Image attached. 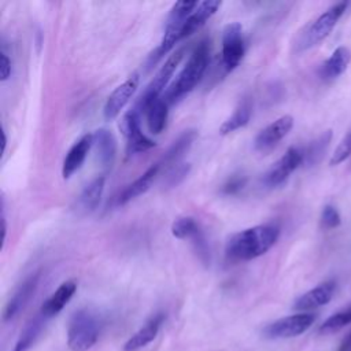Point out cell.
Masks as SVG:
<instances>
[{"instance_id": "6da1fadb", "label": "cell", "mask_w": 351, "mask_h": 351, "mask_svg": "<svg viewBox=\"0 0 351 351\" xmlns=\"http://www.w3.org/2000/svg\"><path fill=\"white\" fill-rule=\"evenodd\" d=\"M276 223L256 225L234 233L226 243L225 254L232 261H251L266 254L278 240Z\"/></svg>"}, {"instance_id": "7a4b0ae2", "label": "cell", "mask_w": 351, "mask_h": 351, "mask_svg": "<svg viewBox=\"0 0 351 351\" xmlns=\"http://www.w3.org/2000/svg\"><path fill=\"white\" fill-rule=\"evenodd\" d=\"M207 64H208V43L203 40L195 47V49L189 55L188 62L185 63L184 69L178 74L177 80L166 90L163 99L167 101V104L189 93L202 80L207 69Z\"/></svg>"}, {"instance_id": "3957f363", "label": "cell", "mask_w": 351, "mask_h": 351, "mask_svg": "<svg viewBox=\"0 0 351 351\" xmlns=\"http://www.w3.org/2000/svg\"><path fill=\"white\" fill-rule=\"evenodd\" d=\"M100 325L89 310L75 311L67 328V346L71 351H88L92 348L99 339Z\"/></svg>"}, {"instance_id": "277c9868", "label": "cell", "mask_w": 351, "mask_h": 351, "mask_svg": "<svg viewBox=\"0 0 351 351\" xmlns=\"http://www.w3.org/2000/svg\"><path fill=\"white\" fill-rule=\"evenodd\" d=\"M348 8V1H340L330 5L326 11H324L314 22H311L307 29L300 34L298 40V51H306L322 40H325L332 29L336 26L339 19Z\"/></svg>"}, {"instance_id": "5b68a950", "label": "cell", "mask_w": 351, "mask_h": 351, "mask_svg": "<svg viewBox=\"0 0 351 351\" xmlns=\"http://www.w3.org/2000/svg\"><path fill=\"white\" fill-rule=\"evenodd\" d=\"M197 4H199L197 1H191V0H182L173 4L166 21L163 38L154 52V62L160 59L165 53H167L176 45V43L181 40V30L186 19L196 10Z\"/></svg>"}, {"instance_id": "8992f818", "label": "cell", "mask_w": 351, "mask_h": 351, "mask_svg": "<svg viewBox=\"0 0 351 351\" xmlns=\"http://www.w3.org/2000/svg\"><path fill=\"white\" fill-rule=\"evenodd\" d=\"M184 56V48L176 51L173 55H170L167 58V60L165 62V64L159 69V71L156 73V75L154 77V80L147 85V88L144 89V92L140 95V97L137 99L136 104L133 107H136L140 114H145L147 108L156 101L158 99H160L162 92L165 90L166 85L169 84L170 78L173 77L177 66L180 64L181 59Z\"/></svg>"}, {"instance_id": "52a82bcc", "label": "cell", "mask_w": 351, "mask_h": 351, "mask_svg": "<svg viewBox=\"0 0 351 351\" xmlns=\"http://www.w3.org/2000/svg\"><path fill=\"white\" fill-rule=\"evenodd\" d=\"M315 321L313 313H298L280 318L269 324L263 329V336L267 339H289L304 333Z\"/></svg>"}, {"instance_id": "ba28073f", "label": "cell", "mask_w": 351, "mask_h": 351, "mask_svg": "<svg viewBox=\"0 0 351 351\" xmlns=\"http://www.w3.org/2000/svg\"><path fill=\"white\" fill-rule=\"evenodd\" d=\"M244 55L243 27L239 22L228 23L222 30V63L226 71L236 69Z\"/></svg>"}, {"instance_id": "9c48e42d", "label": "cell", "mask_w": 351, "mask_h": 351, "mask_svg": "<svg viewBox=\"0 0 351 351\" xmlns=\"http://www.w3.org/2000/svg\"><path fill=\"white\" fill-rule=\"evenodd\" d=\"M303 165V149L291 147L287 152L269 169L263 177L266 186H278L288 180V177Z\"/></svg>"}, {"instance_id": "30bf717a", "label": "cell", "mask_w": 351, "mask_h": 351, "mask_svg": "<svg viewBox=\"0 0 351 351\" xmlns=\"http://www.w3.org/2000/svg\"><path fill=\"white\" fill-rule=\"evenodd\" d=\"M293 128V117L292 115H282L262 129L255 140L254 147L256 151L267 152L273 147H276Z\"/></svg>"}, {"instance_id": "8fae6325", "label": "cell", "mask_w": 351, "mask_h": 351, "mask_svg": "<svg viewBox=\"0 0 351 351\" xmlns=\"http://www.w3.org/2000/svg\"><path fill=\"white\" fill-rule=\"evenodd\" d=\"M140 77L137 73H133L126 81H123L119 86H117L112 93L107 97L106 104L103 107V115L107 121L117 118L125 106L129 103L132 96L134 95L138 86Z\"/></svg>"}, {"instance_id": "7c38bea8", "label": "cell", "mask_w": 351, "mask_h": 351, "mask_svg": "<svg viewBox=\"0 0 351 351\" xmlns=\"http://www.w3.org/2000/svg\"><path fill=\"white\" fill-rule=\"evenodd\" d=\"M38 280H40V273H34L32 276H29L19 287L18 289L14 292V295L10 298V300L7 302L4 311H3V321L8 322L11 319H14L29 303V300L32 299V296L34 295L37 285H38Z\"/></svg>"}, {"instance_id": "4fadbf2b", "label": "cell", "mask_w": 351, "mask_h": 351, "mask_svg": "<svg viewBox=\"0 0 351 351\" xmlns=\"http://www.w3.org/2000/svg\"><path fill=\"white\" fill-rule=\"evenodd\" d=\"M335 289H336L335 281H325V282L314 287L313 289L307 291L302 296H299L293 303V310L306 313L308 310H314L317 307L325 306L333 298Z\"/></svg>"}, {"instance_id": "5bb4252c", "label": "cell", "mask_w": 351, "mask_h": 351, "mask_svg": "<svg viewBox=\"0 0 351 351\" xmlns=\"http://www.w3.org/2000/svg\"><path fill=\"white\" fill-rule=\"evenodd\" d=\"M92 136H93L92 148L95 149L99 165L106 170L111 169L117 156L115 136L110 130L103 128L97 129L95 133H92Z\"/></svg>"}, {"instance_id": "9a60e30c", "label": "cell", "mask_w": 351, "mask_h": 351, "mask_svg": "<svg viewBox=\"0 0 351 351\" xmlns=\"http://www.w3.org/2000/svg\"><path fill=\"white\" fill-rule=\"evenodd\" d=\"M93 144V136L90 133L84 134L73 147L69 149L63 166H62V176L63 178H70L77 170L81 169L82 163L85 162L90 148Z\"/></svg>"}, {"instance_id": "2e32d148", "label": "cell", "mask_w": 351, "mask_h": 351, "mask_svg": "<svg viewBox=\"0 0 351 351\" xmlns=\"http://www.w3.org/2000/svg\"><path fill=\"white\" fill-rule=\"evenodd\" d=\"M351 63V49L348 47H337L330 56L321 64L318 74L324 81H333L339 78Z\"/></svg>"}, {"instance_id": "e0dca14e", "label": "cell", "mask_w": 351, "mask_h": 351, "mask_svg": "<svg viewBox=\"0 0 351 351\" xmlns=\"http://www.w3.org/2000/svg\"><path fill=\"white\" fill-rule=\"evenodd\" d=\"M104 182L106 178L103 176L93 178L80 193L77 203H75V211L80 215H88L93 213L101 199L103 191H104Z\"/></svg>"}, {"instance_id": "ac0fdd59", "label": "cell", "mask_w": 351, "mask_h": 351, "mask_svg": "<svg viewBox=\"0 0 351 351\" xmlns=\"http://www.w3.org/2000/svg\"><path fill=\"white\" fill-rule=\"evenodd\" d=\"M77 291V284L75 281H64L63 284L59 285V288L43 303L41 306V315L44 318H51L56 314H59L63 307L70 302L73 295Z\"/></svg>"}, {"instance_id": "d6986e66", "label": "cell", "mask_w": 351, "mask_h": 351, "mask_svg": "<svg viewBox=\"0 0 351 351\" xmlns=\"http://www.w3.org/2000/svg\"><path fill=\"white\" fill-rule=\"evenodd\" d=\"M165 319V315L162 313L155 314L151 317L143 328H140L123 346V351H137L147 344H149L158 335L159 328Z\"/></svg>"}, {"instance_id": "ffe728a7", "label": "cell", "mask_w": 351, "mask_h": 351, "mask_svg": "<svg viewBox=\"0 0 351 351\" xmlns=\"http://www.w3.org/2000/svg\"><path fill=\"white\" fill-rule=\"evenodd\" d=\"M221 7V1L218 0H206L197 4L196 10L191 14L186 19L182 30H181V40L191 36L196 30H199Z\"/></svg>"}, {"instance_id": "44dd1931", "label": "cell", "mask_w": 351, "mask_h": 351, "mask_svg": "<svg viewBox=\"0 0 351 351\" xmlns=\"http://www.w3.org/2000/svg\"><path fill=\"white\" fill-rule=\"evenodd\" d=\"M159 169H160V165L156 163V165L151 166V167H149L144 174H141L137 180H134L132 184H129V185L121 192V195H119V197H118V203H119V204H126V203H129L130 200L136 199L137 196L145 193V192L149 189V186H151V184H152L155 176L158 174Z\"/></svg>"}, {"instance_id": "7402d4cb", "label": "cell", "mask_w": 351, "mask_h": 351, "mask_svg": "<svg viewBox=\"0 0 351 351\" xmlns=\"http://www.w3.org/2000/svg\"><path fill=\"white\" fill-rule=\"evenodd\" d=\"M145 117H147L148 130L152 134H159L165 129L166 122H167V117H169V104H167V101L163 97L154 101L147 108Z\"/></svg>"}, {"instance_id": "603a6c76", "label": "cell", "mask_w": 351, "mask_h": 351, "mask_svg": "<svg viewBox=\"0 0 351 351\" xmlns=\"http://www.w3.org/2000/svg\"><path fill=\"white\" fill-rule=\"evenodd\" d=\"M252 114V106H251V100L250 99H244L243 101L239 103V106L236 107V110L233 111V114L223 121V123L219 128V133L221 134H229L240 128H244Z\"/></svg>"}, {"instance_id": "cb8c5ba5", "label": "cell", "mask_w": 351, "mask_h": 351, "mask_svg": "<svg viewBox=\"0 0 351 351\" xmlns=\"http://www.w3.org/2000/svg\"><path fill=\"white\" fill-rule=\"evenodd\" d=\"M196 138V132L195 130H185L166 151V154L162 158V163L159 165H174L186 151L191 148L192 143Z\"/></svg>"}, {"instance_id": "d4e9b609", "label": "cell", "mask_w": 351, "mask_h": 351, "mask_svg": "<svg viewBox=\"0 0 351 351\" xmlns=\"http://www.w3.org/2000/svg\"><path fill=\"white\" fill-rule=\"evenodd\" d=\"M330 140H332V132L326 130L321 136H318L314 141H311L303 149V165L313 166L317 162H319L321 158L325 155Z\"/></svg>"}, {"instance_id": "484cf974", "label": "cell", "mask_w": 351, "mask_h": 351, "mask_svg": "<svg viewBox=\"0 0 351 351\" xmlns=\"http://www.w3.org/2000/svg\"><path fill=\"white\" fill-rule=\"evenodd\" d=\"M43 315L41 317H34L32 318L25 328L21 330V335L18 340L15 341V346L11 351H27L34 341L37 340L41 329H43Z\"/></svg>"}, {"instance_id": "4316f807", "label": "cell", "mask_w": 351, "mask_h": 351, "mask_svg": "<svg viewBox=\"0 0 351 351\" xmlns=\"http://www.w3.org/2000/svg\"><path fill=\"white\" fill-rule=\"evenodd\" d=\"M348 324H351V306L328 317L318 328V332L321 335H330L346 328Z\"/></svg>"}, {"instance_id": "83f0119b", "label": "cell", "mask_w": 351, "mask_h": 351, "mask_svg": "<svg viewBox=\"0 0 351 351\" xmlns=\"http://www.w3.org/2000/svg\"><path fill=\"white\" fill-rule=\"evenodd\" d=\"M199 232H200V228L195 221V218L192 217H181L171 223V234L181 240H186V239L192 240Z\"/></svg>"}, {"instance_id": "f1b7e54d", "label": "cell", "mask_w": 351, "mask_h": 351, "mask_svg": "<svg viewBox=\"0 0 351 351\" xmlns=\"http://www.w3.org/2000/svg\"><path fill=\"white\" fill-rule=\"evenodd\" d=\"M126 140H128V143H126V154L128 155L144 152L156 145V143L154 140H151L148 136H145L140 128L136 129L133 133H130L126 137Z\"/></svg>"}, {"instance_id": "f546056e", "label": "cell", "mask_w": 351, "mask_h": 351, "mask_svg": "<svg viewBox=\"0 0 351 351\" xmlns=\"http://www.w3.org/2000/svg\"><path fill=\"white\" fill-rule=\"evenodd\" d=\"M351 156V132H348L341 141L339 143V145L336 147V149L333 151L330 159H329V165L330 166H337L340 163H343L346 159H348Z\"/></svg>"}, {"instance_id": "4dcf8cb0", "label": "cell", "mask_w": 351, "mask_h": 351, "mask_svg": "<svg viewBox=\"0 0 351 351\" xmlns=\"http://www.w3.org/2000/svg\"><path fill=\"white\" fill-rule=\"evenodd\" d=\"M140 115L141 114L136 107H132L128 112H125L119 122V129L125 137H128L130 133L140 128Z\"/></svg>"}, {"instance_id": "1f68e13d", "label": "cell", "mask_w": 351, "mask_h": 351, "mask_svg": "<svg viewBox=\"0 0 351 351\" xmlns=\"http://www.w3.org/2000/svg\"><path fill=\"white\" fill-rule=\"evenodd\" d=\"M341 223V217L337 211V208L332 204L324 206L321 211V225L325 229H335Z\"/></svg>"}, {"instance_id": "d6a6232c", "label": "cell", "mask_w": 351, "mask_h": 351, "mask_svg": "<svg viewBox=\"0 0 351 351\" xmlns=\"http://www.w3.org/2000/svg\"><path fill=\"white\" fill-rule=\"evenodd\" d=\"M189 169H191V166L186 163V165H178V166H176L171 171H170V174H169V177H167V185L169 186H176L181 180H184L185 178V176L189 173Z\"/></svg>"}, {"instance_id": "836d02e7", "label": "cell", "mask_w": 351, "mask_h": 351, "mask_svg": "<svg viewBox=\"0 0 351 351\" xmlns=\"http://www.w3.org/2000/svg\"><path fill=\"white\" fill-rule=\"evenodd\" d=\"M247 180L245 177H232L223 186H222V192L225 195H234L237 192H240L244 185H245Z\"/></svg>"}, {"instance_id": "e575fe53", "label": "cell", "mask_w": 351, "mask_h": 351, "mask_svg": "<svg viewBox=\"0 0 351 351\" xmlns=\"http://www.w3.org/2000/svg\"><path fill=\"white\" fill-rule=\"evenodd\" d=\"M0 75H1V81L8 80L11 75V59L8 58L4 49L1 51V55H0Z\"/></svg>"}, {"instance_id": "d590c367", "label": "cell", "mask_w": 351, "mask_h": 351, "mask_svg": "<svg viewBox=\"0 0 351 351\" xmlns=\"http://www.w3.org/2000/svg\"><path fill=\"white\" fill-rule=\"evenodd\" d=\"M337 351H351V332L343 339Z\"/></svg>"}, {"instance_id": "8d00e7d4", "label": "cell", "mask_w": 351, "mask_h": 351, "mask_svg": "<svg viewBox=\"0 0 351 351\" xmlns=\"http://www.w3.org/2000/svg\"><path fill=\"white\" fill-rule=\"evenodd\" d=\"M1 137H3V141H1V154H4V151H5V144H7V137H5V132H4V130L1 132Z\"/></svg>"}]
</instances>
